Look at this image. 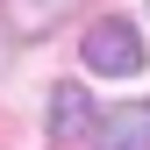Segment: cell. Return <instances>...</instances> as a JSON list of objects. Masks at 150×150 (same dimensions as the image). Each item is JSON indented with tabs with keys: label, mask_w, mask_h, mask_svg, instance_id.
Listing matches in <instances>:
<instances>
[{
	"label": "cell",
	"mask_w": 150,
	"mask_h": 150,
	"mask_svg": "<svg viewBox=\"0 0 150 150\" xmlns=\"http://www.w3.org/2000/svg\"><path fill=\"white\" fill-rule=\"evenodd\" d=\"M79 50H86V71H100V79H136L143 71V43H136V29H129L122 14L93 22Z\"/></svg>",
	"instance_id": "cell-1"
},
{
	"label": "cell",
	"mask_w": 150,
	"mask_h": 150,
	"mask_svg": "<svg viewBox=\"0 0 150 150\" xmlns=\"http://www.w3.org/2000/svg\"><path fill=\"white\" fill-rule=\"evenodd\" d=\"M100 150H150V100H122L100 115Z\"/></svg>",
	"instance_id": "cell-4"
},
{
	"label": "cell",
	"mask_w": 150,
	"mask_h": 150,
	"mask_svg": "<svg viewBox=\"0 0 150 150\" xmlns=\"http://www.w3.org/2000/svg\"><path fill=\"white\" fill-rule=\"evenodd\" d=\"M71 7H79V0H0V22H7L14 43H36V36H50Z\"/></svg>",
	"instance_id": "cell-2"
},
{
	"label": "cell",
	"mask_w": 150,
	"mask_h": 150,
	"mask_svg": "<svg viewBox=\"0 0 150 150\" xmlns=\"http://www.w3.org/2000/svg\"><path fill=\"white\" fill-rule=\"evenodd\" d=\"M86 129H93V100H86V86H79V79L50 86V143H64V150H71Z\"/></svg>",
	"instance_id": "cell-3"
}]
</instances>
